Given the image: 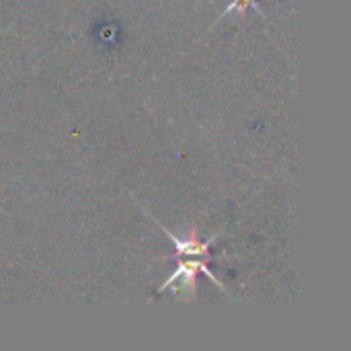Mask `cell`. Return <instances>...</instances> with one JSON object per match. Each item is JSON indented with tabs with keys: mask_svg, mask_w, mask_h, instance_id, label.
I'll return each instance as SVG.
<instances>
[{
	"mask_svg": "<svg viewBox=\"0 0 351 351\" xmlns=\"http://www.w3.org/2000/svg\"><path fill=\"white\" fill-rule=\"evenodd\" d=\"M199 274H206L214 284H216V288H220L222 292H226V288L222 286V282L212 274V269H208V265L204 263V261H195V259H183V261H179V265H177V269L167 278V282L158 288V294L160 292H165V290H169L171 286H175V282H179L181 280V284H183V294H185V298L187 300H191L193 296H195V290H197V276Z\"/></svg>",
	"mask_w": 351,
	"mask_h": 351,
	"instance_id": "cell-1",
	"label": "cell"
},
{
	"mask_svg": "<svg viewBox=\"0 0 351 351\" xmlns=\"http://www.w3.org/2000/svg\"><path fill=\"white\" fill-rule=\"evenodd\" d=\"M154 222L165 230V234L169 237V241L175 245V253H177L179 257H210V247L218 241V237H212V239H208V241H202V239L197 237L195 226L189 230L187 237L181 239V237L173 234L167 226H162L156 218H154Z\"/></svg>",
	"mask_w": 351,
	"mask_h": 351,
	"instance_id": "cell-2",
	"label": "cell"
},
{
	"mask_svg": "<svg viewBox=\"0 0 351 351\" xmlns=\"http://www.w3.org/2000/svg\"><path fill=\"white\" fill-rule=\"evenodd\" d=\"M249 8H255L259 14H263L261 12V8H259V4H257V0H230V4L222 10V14L220 16H226V14H237V16H245L247 14V10ZM265 16V14H263Z\"/></svg>",
	"mask_w": 351,
	"mask_h": 351,
	"instance_id": "cell-3",
	"label": "cell"
}]
</instances>
